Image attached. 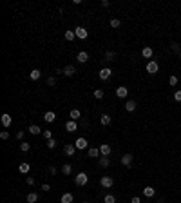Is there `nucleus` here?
Here are the masks:
<instances>
[{"label": "nucleus", "instance_id": "nucleus-1", "mask_svg": "<svg viewBox=\"0 0 181 203\" xmlns=\"http://www.w3.org/2000/svg\"><path fill=\"white\" fill-rule=\"evenodd\" d=\"M74 181H76V185H80V187H85V185L89 183V176L85 174V172H80V174H76Z\"/></svg>", "mask_w": 181, "mask_h": 203}, {"label": "nucleus", "instance_id": "nucleus-2", "mask_svg": "<svg viewBox=\"0 0 181 203\" xmlns=\"http://www.w3.org/2000/svg\"><path fill=\"white\" fill-rule=\"evenodd\" d=\"M74 35H76V38H82V40H85V38H87L89 36V31L87 29H85V27H76V29H74Z\"/></svg>", "mask_w": 181, "mask_h": 203}, {"label": "nucleus", "instance_id": "nucleus-3", "mask_svg": "<svg viewBox=\"0 0 181 203\" xmlns=\"http://www.w3.org/2000/svg\"><path fill=\"white\" fill-rule=\"evenodd\" d=\"M100 185H102L103 189H111V187L114 185V179H112L111 176H103V178L100 179Z\"/></svg>", "mask_w": 181, "mask_h": 203}, {"label": "nucleus", "instance_id": "nucleus-4", "mask_svg": "<svg viewBox=\"0 0 181 203\" xmlns=\"http://www.w3.org/2000/svg\"><path fill=\"white\" fill-rule=\"evenodd\" d=\"M159 71V66H158V62L156 60H150L147 63V73H150V74H156Z\"/></svg>", "mask_w": 181, "mask_h": 203}, {"label": "nucleus", "instance_id": "nucleus-5", "mask_svg": "<svg viewBox=\"0 0 181 203\" xmlns=\"http://www.w3.org/2000/svg\"><path fill=\"white\" fill-rule=\"evenodd\" d=\"M0 122H2V125H4V127H11V123H13V118H11V114L4 113L2 116H0Z\"/></svg>", "mask_w": 181, "mask_h": 203}, {"label": "nucleus", "instance_id": "nucleus-6", "mask_svg": "<svg viewBox=\"0 0 181 203\" xmlns=\"http://www.w3.org/2000/svg\"><path fill=\"white\" fill-rule=\"evenodd\" d=\"M111 74H112V71H111L109 67H103V69L98 73V76H100V80H109Z\"/></svg>", "mask_w": 181, "mask_h": 203}, {"label": "nucleus", "instance_id": "nucleus-7", "mask_svg": "<svg viewBox=\"0 0 181 203\" xmlns=\"http://www.w3.org/2000/svg\"><path fill=\"white\" fill-rule=\"evenodd\" d=\"M74 145H76V149H80V151H83V149L89 147V142L85 140V138H78L76 142H74Z\"/></svg>", "mask_w": 181, "mask_h": 203}, {"label": "nucleus", "instance_id": "nucleus-8", "mask_svg": "<svg viewBox=\"0 0 181 203\" xmlns=\"http://www.w3.org/2000/svg\"><path fill=\"white\" fill-rule=\"evenodd\" d=\"M100 152H102V156H109V154L112 152V147H111L109 143H102V145H100Z\"/></svg>", "mask_w": 181, "mask_h": 203}, {"label": "nucleus", "instance_id": "nucleus-9", "mask_svg": "<svg viewBox=\"0 0 181 203\" xmlns=\"http://www.w3.org/2000/svg\"><path fill=\"white\" fill-rule=\"evenodd\" d=\"M127 94H129V89H127L125 85H121V87L116 89V96H118V98H127Z\"/></svg>", "mask_w": 181, "mask_h": 203}, {"label": "nucleus", "instance_id": "nucleus-10", "mask_svg": "<svg viewBox=\"0 0 181 203\" xmlns=\"http://www.w3.org/2000/svg\"><path fill=\"white\" fill-rule=\"evenodd\" d=\"M132 154H123L121 156V165H125V167H131V163H132Z\"/></svg>", "mask_w": 181, "mask_h": 203}, {"label": "nucleus", "instance_id": "nucleus-11", "mask_svg": "<svg viewBox=\"0 0 181 203\" xmlns=\"http://www.w3.org/2000/svg\"><path fill=\"white\" fill-rule=\"evenodd\" d=\"M74 73H76V67H74L72 63H69V66L63 67V74H65V76H72Z\"/></svg>", "mask_w": 181, "mask_h": 203}, {"label": "nucleus", "instance_id": "nucleus-12", "mask_svg": "<svg viewBox=\"0 0 181 203\" xmlns=\"http://www.w3.org/2000/svg\"><path fill=\"white\" fill-rule=\"evenodd\" d=\"M63 152H65L67 156H74V152H76V145H65V147H63Z\"/></svg>", "mask_w": 181, "mask_h": 203}, {"label": "nucleus", "instance_id": "nucleus-13", "mask_svg": "<svg viewBox=\"0 0 181 203\" xmlns=\"http://www.w3.org/2000/svg\"><path fill=\"white\" fill-rule=\"evenodd\" d=\"M44 120H45L47 123H51V122H55V120H56V114H55V111H47V113L44 114Z\"/></svg>", "mask_w": 181, "mask_h": 203}, {"label": "nucleus", "instance_id": "nucleus-14", "mask_svg": "<svg viewBox=\"0 0 181 203\" xmlns=\"http://www.w3.org/2000/svg\"><path fill=\"white\" fill-rule=\"evenodd\" d=\"M143 196H145V198L156 196V189H154V187H145V189H143Z\"/></svg>", "mask_w": 181, "mask_h": 203}, {"label": "nucleus", "instance_id": "nucleus-15", "mask_svg": "<svg viewBox=\"0 0 181 203\" xmlns=\"http://www.w3.org/2000/svg\"><path fill=\"white\" fill-rule=\"evenodd\" d=\"M65 129H67L69 132H74V131L78 129V125H76V122H74V120H67V123H65Z\"/></svg>", "mask_w": 181, "mask_h": 203}, {"label": "nucleus", "instance_id": "nucleus-16", "mask_svg": "<svg viewBox=\"0 0 181 203\" xmlns=\"http://www.w3.org/2000/svg\"><path fill=\"white\" fill-rule=\"evenodd\" d=\"M76 60H78V62H82V63H85V62L89 60V53L80 51V53H78V56H76Z\"/></svg>", "mask_w": 181, "mask_h": 203}, {"label": "nucleus", "instance_id": "nucleus-17", "mask_svg": "<svg viewBox=\"0 0 181 203\" xmlns=\"http://www.w3.org/2000/svg\"><path fill=\"white\" fill-rule=\"evenodd\" d=\"M72 199H74V196L71 194V192H65V194L62 196V199H60V203H72Z\"/></svg>", "mask_w": 181, "mask_h": 203}, {"label": "nucleus", "instance_id": "nucleus-18", "mask_svg": "<svg viewBox=\"0 0 181 203\" xmlns=\"http://www.w3.org/2000/svg\"><path fill=\"white\" fill-rule=\"evenodd\" d=\"M109 163H111L109 156H102V158L98 160V165H100V167H103V169H105V167H109Z\"/></svg>", "mask_w": 181, "mask_h": 203}, {"label": "nucleus", "instance_id": "nucleus-19", "mask_svg": "<svg viewBox=\"0 0 181 203\" xmlns=\"http://www.w3.org/2000/svg\"><path fill=\"white\" fill-rule=\"evenodd\" d=\"M87 154H89L91 158H98V154H102V152H100V147H91L89 151H87Z\"/></svg>", "mask_w": 181, "mask_h": 203}, {"label": "nucleus", "instance_id": "nucleus-20", "mask_svg": "<svg viewBox=\"0 0 181 203\" xmlns=\"http://www.w3.org/2000/svg\"><path fill=\"white\" fill-rule=\"evenodd\" d=\"M125 109L129 111V113L136 111V102H134V100H129V102H125Z\"/></svg>", "mask_w": 181, "mask_h": 203}, {"label": "nucleus", "instance_id": "nucleus-21", "mask_svg": "<svg viewBox=\"0 0 181 203\" xmlns=\"http://www.w3.org/2000/svg\"><path fill=\"white\" fill-rule=\"evenodd\" d=\"M18 170H20V172H22V174H27L29 172V170H31V165L26 162V163H20V167H18Z\"/></svg>", "mask_w": 181, "mask_h": 203}, {"label": "nucleus", "instance_id": "nucleus-22", "mask_svg": "<svg viewBox=\"0 0 181 203\" xmlns=\"http://www.w3.org/2000/svg\"><path fill=\"white\" fill-rule=\"evenodd\" d=\"M141 56L143 58H152V49L150 47H143L141 49Z\"/></svg>", "mask_w": 181, "mask_h": 203}, {"label": "nucleus", "instance_id": "nucleus-23", "mask_svg": "<svg viewBox=\"0 0 181 203\" xmlns=\"http://www.w3.org/2000/svg\"><path fill=\"white\" fill-rule=\"evenodd\" d=\"M29 76H31V80H40L42 73H40V69H33V71L29 73Z\"/></svg>", "mask_w": 181, "mask_h": 203}, {"label": "nucleus", "instance_id": "nucleus-24", "mask_svg": "<svg viewBox=\"0 0 181 203\" xmlns=\"http://www.w3.org/2000/svg\"><path fill=\"white\" fill-rule=\"evenodd\" d=\"M27 131H29L31 134H35V136H36V134H40V132H44L38 125H29V129H27Z\"/></svg>", "mask_w": 181, "mask_h": 203}, {"label": "nucleus", "instance_id": "nucleus-25", "mask_svg": "<svg viewBox=\"0 0 181 203\" xmlns=\"http://www.w3.org/2000/svg\"><path fill=\"white\" fill-rule=\"evenodd\" d=\"M80 116H82V114H80V111H78V109H72V111L69 113V118H71V120H74V122H76V120L80 118Z\"/></svg>", "mask_w": 181, "mask_h": 203}, {"label": "nucleus", "instance_id": "nucleus-26", "mask_svg": "<svg viewBox=\"0 0 181 203\" xmlns=\"http://www.w3.org/2000/svg\"><path fill=\"white\" fill-rule=\"evenodd\" d=\"M111 122H112V118L109 114H102V125H109Z\"/></svg>", "mask_w": 181, "mask_h": 203}, {"label": "nucleus", "instance_id": "nucleus-27", "mask_svg": "<svg viewBox=\"0 0 181 203\" xmlns=\"http://www.w3.org/2000/svg\"><path fill=\"white\" fill-rule=\"evenodd\" d=\"M27 203H36V199H38V196L35 194V192H31V194H27Z\"/></svg>", "mask_w": 181, "mask_h": 203}, {"label": "nucleus", "instance_id": "nucleus-28", "mask_svg": "<svg viewBox=\"0 0 181 203\" xmlns=\"http://www.w3.org/2000/svg\"><path fill=\"white\" fill-rule=\"evenodd\" d=\"M29 149H31V143H27V142H22V143H20V151H22V152H27Z\"/></svg>", "mask_w": 181, "mask_h": 203}, {"label": "nucleus", "instance_id": "nucleus-29", "mask_svg": "<svg viewBox=\"0 0 181 203\" xmlns=\"http://www.w3.org/2000/svg\"><path fill=\"white\" fill-rule=\"evenodd\" d=\"M62 172H63V174H71V172H72V167H71L69 163H65V165L62 167Z\"/></svg>", "mask_w": 181, "mask_h": 203}, {"label": "nucleus", "instance_id": "nucleus-30", "mask_svg": "<svg viewBox=\"0 0 181 203\" xmlns=\"http://www.w3.org/2000/svg\"><path fill=\"white\" fill-rule=\"evenodd\" d=\"M103 203H116V198L112 194H107V196L103 198Z\"/></svg>", "mask_w": 181, "mask_h": 203}, {"label": "nucleus", "instance_id": "nucleus-31", "mask_svg": "<svg viewBox=\"0 0 181 203\" xmlns=\"http://www.w3.org/2000/svg\"><path fill=\"white\" fill-rule=\"evenodd\" d=\"M103 96H105V93H103L102 89H96V91H94V98H96V100H102Z\"/></svg>", "mask_w": 181, "mask_h": 203}, {"label": "nucleus", "instance_id": "nucleus-32", "mask_svg": "<svg viewBox=\"0 0 181 203\" xmlns=\"http://www.w3.org/2000/svg\"><path fill=\"white\" fill-rule=\"evenodd\" d=\"M74 38H76V35H74V31H65V40H74Z\"/></svg>", "mask_w": 181, "mask_h": 203}, {"label": "nucleus", "instance_id": "nucleus-33", "mask_svg": "<svg viewBox=\"0 0 181 203\" xmlns=\"http://www.w3.org/2000/svg\"><path fill=\"white\" fill-rule=\"evenodd\" d=\"M120 18H111V27H120Z\"/></svg>", "mask_w": 181, "mask_h": 203}, {"label": "nucleus", "instance_id": "nucleus-34", "mask_svg": "<svg viewBox=\"0 0 181 203\" xmlns=\"http://www.w3.org/2000/svg\"><path fill=\"white\" fill-rule=\"evenodd\" d=\"M114 56H116V55H114L112 51H107V53H105V60H114Z\"/></svg>", "mask_w": 181, "mask_h": 203}, {"label": "nucleus", "instance_id": "nucleus-35", "mask_svg": "<svg viewBox=\"0 0 181 203\" xmlns=\"http://www.w3.org/2000/svg\"><path fill=\"white\" fill-rule=\"evenodd\" d=\"M168 82H170V85L174 87V85H177V76H174V74H172V76L168 78Z\"/></svg>", "mask_w": 181, "mask_h": 203}, {"label": "nucleus", "instance_id": "nucleus-36", "mask_svg": "<svg viewBox=\"0 0 181 203\" xmlns=\"http://www.w3.org/2000/svg\"><path fill=\"white\" fill-rule=\"evenodd\" d=\"M42 134H44V138H47V140H51V138H53V132H51L49 129H45V131L42 132Z\"/></svg>", "mask_w": 181, "mask_h": 203}, {"label": "nucleus", "instance_id": "nucleus-37", "mask_svg": "<svg viewBox=\"0 0 181 203\" xmlns=\"http://www.w3.org/2000/svg\"><path fill=\"white\" fill-rule=\"evenodd\" d=\"M47 147H49V149H55V147H56V142L51 138V140H47Z\"/></svg>", "mask_w": 181, "mask_h": 203}, {"label": "nucleus", "instance_id": "nucleus-38", "mask_svg": "<svg viewBox=\"0 0 181 203\" xmlns=\"http://www.w3.org/2000/svg\"><path fill=\"white\" fill-rule=\"evenodd\" d=\"M47 85H51V87H53V85H56V78H47Z\"/></svg>", "mask_w": 181, "mask_h": 203}, {"label": "nucleus", "instance_id": "nucleus-39", "mask_svg": "<svg viewBox=\"0 0 181 203\" xmlns=\"http://www.w3.org/2000/svg\"><path fill=\"white\" fill-rule=\"evenodd\" d=\"M174 100H176V102H181V91H176V93H174Z\"/></svg>", "mask_w": 181, "mask_h": 203}, {"label": "nucleus", "instance_id": "nucleus-40", "mask_svg": "<svg viewBox=\"0 0 181 203\" xmlns=\"http://www.w3.org/2000/svg\"><path fill=\"white\" fill-rule=\"evenodd\" d=\"M40 189L44 190V192H49V190H51V185H49V183H44V185H42Z\"/></svg>", "mask_w": 181, "mask_h": 203}, {"label": "nucleus", "instance_id": "nucleus-41", "mask_svg": "<svg viewBox=\"0 0 181 203\" xmlns=\"http://www.w3.org/2000/svg\"><path fill=\"white\" fill-rule=\"evenodd\" d=\"M0 138H2V140H7V138H9V132H7V131H2V132H0Z\"/></svg>", "mask_w": 181, "mask_h": 203}, {"label": "nucleus", "instance_id": "nucleus-42", "mask_svg": "<svg viewBox=\"0 0 181 203\" xmlns=\"http://www.w3.org/2000/svg\"><path fill=\"white\" fill-rule=\"evenodd\" d=\"M26 181H27V185H35V178H31V176H27Z\"/></svg>", "mask_w": 181, "mask_h": 203}, {"label": "nucleus", "instance_id": "nucleus-43", "mask_svg": "<svg viewBox=\"0 0 181 203\" xmlns=\"http://www.w3.org/2000/svg\"><path fill=\"white\" fill-rule=\"evenodd\" d=\"M131 203H141V199H140V198H138V196H134V198L131 199Z\"/></svg>", "mask_w": 181, "mask_h": 203}, {"label": "nucleus", "instance_id": "nucleus-44", "mask_svg": "<svg viewBox=\"0 0 181 203\" xmlns=\"http://www.w3.org/2000/svg\"><path fill=\"white\" fill-rule=\"evenodd\" d=\"M16 138H18V140H22V138H24V131H18V132H16Z\"/></svg>", "mask_w": 181, "mask_h": 203}, {"label": "nucleus", "instance_id": "nucleus-45", "mask_svg": "<svg viewBox=\"0 0 181 203\" xmlns=\"http://www.w3.org/2000/svg\"><path fill=\"white\" fill-rule=\"evenodd\" d=\"M49 172L55 176V174H56V167H49Z\"/></svg>", "mask_w": 181, "mask_h": 203}, {"label": "nucleus", "instance_id": "nucleus-46", "mask_svg": "<svg viewBox=\"0 0 181 203\" xmlns=\"http://www.w3.org/2000/svg\"><path fill=\"white\" fill-rule=\"evenodd\" d=\"M172 49H174L176 53H181V51H179V46H177V44H172Z\"/></svg>", "mask_w": 181, "mask_h": 203}, {"label": "nucleus", "instance_id": "nucleus-47", "mask_svg": "<svg viewBox=\"0 0 181 203\" xmlns=\"http://www.w3.org/2000/svg\"><path fill=\"white\" fill-rule=\"evenodd\" d=\"M179 60H181V53H179Z\"/></svg>", "mask_w": 181, "mask_h": 203}, {"label": "nucleus", "instance_id": "nucleus-48", "mask_svg": "<svg viewBox=\"0 0 181 203\" xmlns=\"http://www.w3.org/2000/svg\"><path fill=\"white\" fill-rule=\"evenodd\" d=\"M83 203H87V201H83Z\"/></svg>", "mask_w": 181, "mask_h": 203}]
</instances>
